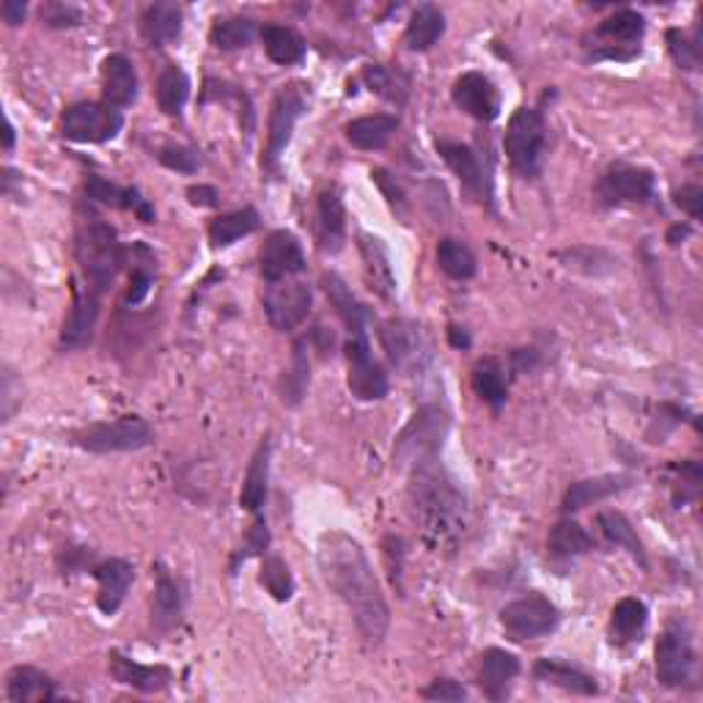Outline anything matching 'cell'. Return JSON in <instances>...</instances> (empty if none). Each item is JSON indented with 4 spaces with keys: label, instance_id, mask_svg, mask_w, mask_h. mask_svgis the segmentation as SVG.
<instances>
[{
    "label": "cell",
    "instance_id": "6da1fadb",
    "mask_svg": "<svg viewBox=\"0 0 703 703\" xmlns=\"http://www.w3.org/2000/svg\"><path fill=\"white\" fill-rule=\"evenodd\" d=\"M316 560L322 580L349 607L363 641L379 646L388 635L390 607L363 544L349 533L330 531L319 538Z\"/></svg>",
    "mask_w": 703,
    "mask_h": 703
},
{
    "label": "cell",
    "instance_id": "7a4b0ae2",
    "mask_svg": "<svg viewBox=\"0 0 703 703\" xmlns=\"http://www.w3.org/2000/svg\"><path fill=\"white\" fill-rule=\"evenodd\" d=\"M410 511L426 542L435 549H453L470 525V506L464 492L440 464V457L410 468Z\"/></svg>",
    "mask_w": 703,
    "mask_h": 703
},
{
    "label": "cell",
    "instance_id": "3957f363",
    "mask_svg": "<svg viewBox=\"0 0 703 703\" xmlns=\"http://www.w3.org/2000/svg\"><path fill=\"white\" fill-rule=\"evenodd\" d=\"M77 262H81L86 287L105 294L124 264V247L108 223L92 218L83 223L81 234H77Z\"/></svg>",
    "mask_w": 703,
    "mask_h": 703
},
{
    "label": "cell",
    "instance_id": "277c9868",
    "mask_svg": "<svg viewBox=\"0 0 703 703\" xmlns=\"http://www.w3.org/2000/svg\"><path fill=\"white\" fill-rule=\"evenodd\" d=\"M506 155L511 168L522 179H536L542 173L544 149H547V124L542 110L520 108L506 126Z\"/></svg>",
    "mask_w": 703,
    "mask_h": 703
},
{
    "label": "cell",
    "instance_id": "5b68a950",
    "mask_svg": "<svg viewBox=\"0 0 703 703\" xmlns=\"http://www.w3.org/2000/svg\"><path fill=\"white\" fill-rule=\"evenodd\" d=\"M448 432V415L435 404H426L412 415L410 424L399 435L393 448V464L396 468H407L412 464L426 462V459L440 457L443 440Z\"/></svg>",
    "mask_w": 703,
    "mask_h": 703
},
{
    "label": "cell",
    "instance_id": "8992f818",
    "mask_svg": "<svg viewBox=\"0 0 703 703\" xmlns=\"http://www.w3.org/2000/svg\"><path fill=\"white\" fill-rule=\"evenodd\" d=\"M155 432L146 424L144 417H119L110 424H94L88 429L77 432L75 446L88 453H124V451H141V448L151 446Z\"/></svg>",
    "mask_w": 703,
    "mask_h": 703
},
{
    "label": "cell",
    "instance_id": "52a82bcc",
    "mask_svg": "<svg viewBox=\"0 0 703 703\" xmlns=\"http://www.w3.org/2000/svg\"><path fill=\"white\" fill-rule=\"evenodd\" d=\"M124 126V116L121 110L110 108V105L99 102H81L63 113L61 135L75 144H105L113 141Z\"/></svg>",
    "mask_w": 703,
    "mask_h": 703
},
{
    "label": "cell",
    "instance_id": "ba28073f",
    "mask_svg": "<svg viewBox=\"0 0 703 703\" xmlns=\"http://www.w3.org/2000/svg\"><path fill=\"white\" fill-rule=\"evenodd\" d=\"M379 341H383L390 363H393L399 372H424L426 363L432 361L429 338H426V332L410 319L383 322V325H379Z\"/></svg>",
    "mask_w": 703,
    "mask_h": 703
},
{
    "label": "cell",
    "instance_id": "9c48e42d",
    "mask_svg": "<svg viewBox=\"0 0 703 703\" xmlns=\"http://www.w3.org/2000/svg\"><path fill=\"white\" fill-rule=\"evenodd\" d=\"M305 113V94L298 86H289L275 97L272 110H269V126H267V146H264L262 166L264 171L278 173L280 157L287 151L292 132L298 126L300 116Z\"/></svg>",
    "mask_w": 703,
    "mask_h": 703
},
{
    "label": "cell",
    "instance_id": "30bf717a",
    "mask_svg": "<svg viewBox=\"0 0 703 703\" xmlns=\"http://www.w3.org/2000/svg\"><path fill=\"white\" fill-rule=\"evenodd\" d=\"M558 607L538 594L509 602V605L500 610V623H504L506 635L517 643L536 641V638L549 635V632L558 627Z\"/></svg>",
    "mask_w": 703,
    "mask_h": 703
},
{
    "label": "cell",
    "instance_id": "8fae6325",
    "mask_svg": "<svg viewBox=\"0 0 703 703\" xmlns=\"http://www.w3.org/2000/svg\"><path fill=\"white\" fill-rule=\"evenodd\" d=\"M311 305H314V294H311L308 283L303 280H275L267 283L264 292V314H267L269 325L278 332H292L308 319Z\"/></svg>",
    "mask_w": 703,
    "mask_h": 703
},
{
    "label": "cell",
    "instance_id": "7c38bea8",
    "mask_svg": "<svg viewBox=\"0 0 703 703\" xmlns=\"http://www.w3.org/2000/svg\"><path fill=\"white\" fill-rule=\"evenodd\" d=\"M347 363H349V390L361 401H379L388 396V374L374 361L368 332L349 336L347 343Z\"/></svg>",
    "mask_w": 703,
    "mask_h": 703
},
{
    "label": "cell",
    "instance_id": "4fadbf2b",
    "mask_svg": "<svg viewBox=\"0 0 703 703\" xmlns=\"http://www.w3.org/2000/svg\"><path fill=\"white\" fill-rule=\"evenodd\" d=\"M643 31H646V23L632 9H621V12L610 14L607 20H602V25L594 34V61H599V58H618V61L635 58L641 52L638 41L643 39Z\"/></svg>",
    "mask_w": 703,
    "mask_h": 703
},
{
    "label": "cell",
    "instance_id": "5bb4252c",
    "mask_svg": "<svg viewBox=\"0 0 703 703\" xmlns=\"http://www.w3.org/2000/svg\"><path fill=\"white\" fill-rule=\"evenodd\" d=\"M657 679L665 687H684L692 681V670H695V652H692L690 635H687L681 623H670L657 641Z\"/></svg>",
    "mask_w": 703,
    "mask_h": 703
},
{
    "label": "cell",
    "instance_id": "9a60e30c",
    "mask_svg": "<svg viewBox=\"0 0 703 703\" xmlns=\"http://www.w3.org/2000/svg\"><path fill=\"white\" fill-rule=\"evenodd\" d=\"M657 193V179L649 168L616 162L602 177L599 195L607 204H649Z\"/></svg>",
    "mask_w": 703,
    "mask_h": 703
},
{
    "label": "cell",
    "instance_id": "2e32d148",
    "mask_svg": "<svg viewBox=\"0 0 703 703\" xmlns=\"http://www.w3.org/2000/svg\"><path fill=\"white\" fill-rule=\"evenodd\" d=\"M258 267H262V278L267 283L275 280H287L294 275L305 272V253L298 237L287 229H278L264 240L262 253H258Z\"/></svg>",
    "mask_w": 703,
    "mask_h": 703
},
{
    "label": "cell",
    "instance_id": "e0dca14e",
    "mask_svg": "<svg viewBox=\"0 0 703 703\" xmlns=\"http://www.w3.org/2000/svg\"><path fill=\"white\" fill-rule=\"evenodd\" d=\"M453 102L475 121H495L500 113V94L495 83L481 72H464L453 83Z\"/></svg>",
    "mask_w": 703,
    "mask_h": 703
},
{
    "label": "cell",
    "instance_id": "ac0fdd59",
    "mask_svg": "<svg viewBox=\"0 0 703 703\" xmlns=\"http://www.w3.org/2000/svg\"><path fill=\"white\" fill-rule=\"evenodd\" d=\"M99 298H102V294L94 292V289L75 287V300H72V308H69L66 319H63V330H61L63 347L81 349L92 341L94 327H97V319H99Z\"/></svg>",
    "mask_w": 703,
    "mask_h": 703
},
{
    "label": "cell",
    "instance_id": "d6986e66",
    "mask_svg": "<svg viewBox=\"0 0 703 703\" xmlns=\"http://www.w3.org/2000/svg\"><path fill=\"white\" fill-rule=\"evenodd\" d=\"M187 605V589L179 578H173L166 567H157L155 599H151V623L157 632H171L184 616Z\"/></svg>",
    "mask_w": 703,
    "mask_h": 703
},
{
    "label": "cell",
    "instance_id": "ffe728a7",
    "mask_svg": "<svg viewBox=\"0 0 703 703\" xmlns=\"http://www.w3.org/2000/svg\"><path fill=\"white\" fill-rule=\"evenodd\" d=\"M517 674H520V659L514 654L506 652V649H486L484 657H481L478 684L486 698L504 701L509 695V687L517 679Z\"/></svg>",
    "mask_w": 703,
    "mask_h": 703
},
{
    "label": "cell",
    "instance_id": "44dd1931",
    "mask_svg": "<svg viewBox=\"0 0 703 703\" xmlns=\"http://www.w3.org/2000/svg\"><path fill=\"white\" fill-rule=\"evenodd\" d=\"M102 97L105 105L121 110L130 108L137 97V75L135 66L126 56H108L102 63Z\"/></svg>",
    "mask_w": 703,
    "mask_h": 703
},
{
    "label": "cell",
    "instance_id": "7402d4cb",
    "mask_svg": "<svg viewBox=\"0 0 703 703\" xmlns=\"http://www.w3.org/2000/svg\"><path fill=\"white\" fill-rule=\"evenodd\" d=\"M110 676H113L119 684L132 687V690L141 692H160L171 684L173 674L166 668V665H141L132 663L130 657L119 652H110Z\"/></svg>",
    "mask_w": 703,
    "mask_h": 703
},
{
    "label": "cell",
    "instance_id": "603a6c76",
    "mask_svg": "<svg viewBox=\"0 0 703 703\" xmlns=\"http://www.w3.org/2000/svg\"><path fill=\"white\" fill-rule=\"evenodd\" d=\"M94 578H97L99 583V591H97L99 610H102L105 616H113V613L121 607V602H124L132 580H135V569H132L126 560L108 558L94 569Z\"/></svg>",
    "mask_w": 703,
    "mask_h": 703
},
{
    "label": "cell",
    "instance_id": "cb8c5ba5",
    "mask_svg": "<svg viewBox=\"0 0 703 703\" xmlns=\"http://www.w3.org/2000/svg\"><path fill=\"white\" fill-rule=\"evenodd\" d=\"M357 247H361L368 287H372L383 300H393L396 275H393V267H390V258H388V251H385L383 240L363 231V234H357Z\"/></svg>",
    "mask_w": 703,
    "mask_h": 703
},
{
    "label": "cell",
    "instance_id": "d4e9b609",
    "mask_svg": "<svg viewBox=\"0 0 703 703\" xmlns=\"http://www.w3.org/2000/svg\"><path fill=\"white\" fill-rule=\"evenodd\" d=\"M316 234H319V247L325 253H338L343 247V240H347V213H343V201L338 195V190L319 193Z\"/></svg>",
    "mask_w": 703,
    "mask_h": 703
},
{
    "label": "cell",
    "instance_id": "484cf974",
    "mask_svg": "<svg viewBox=\"0 0 703 703\" xmlns=\"http://www.w3.org/2000/svg\"><path fill=\"white\" fill-rule=\"evenodd\" d=\"M322 287H325L327 300L332 303L336 314L341 316V322L347 325L349 336L366 332L372 314H368L366 305H363L361 300H357L355 294H352V289H349L336 272H325V278H322Z\"/></svg>",
    "mask_w": 703,
    "mask_h": 703
},
{
    "label": "cell",
    "instance_id": "4316f807",
    "mask_svg": "<svg viewBox=\"0 0 703 703\" xmlns=\"http://www.w3.org/2000/svg\"><path fill=\"white\" fill-rule=\"evenodd\" d=\"M396 130H399V119H396V116H363V119H355L347 124V141L361 151H379L388 146V141L396 135Z\"/></svg>",
    "mask_w": 703,
    "mask_h": 703
},
{
    "label": "cell",
    "instance_id": "83f0119b",
    "mask_svg": "<svg viewBox=\"0 0 703 703\" xmlns=\"http://www.w3.org/2000/svg\"><path fill=\"white\" fill-rule=\"evenodd\" d=\"M7 698L14 703H39L56 698V684L47 674L31 665H17L7 676Z\"/></svg>",
    "mask_w": 703,
    "mask_h": 703
},
{
    "label": "cell",
    "instance_id": "f1b7e54d",
    "mask_svg": "<svg viewBox=\"0 0 703 703\" xmlns=\"http://www.w3.org/2000/svg\"><path fill=\"white\" fill-rule=\"evenodd\" d=\"M182 34V9L177 3H155L141 14V36L149 45L166 47Z\"/></svg>",
    "mask_w": 703,
    "mask_h": 703
},
{
    "label": "cell",
    "instance_id": "f546056e",
    "mask_svg": "<svg viewBox=\"0 0 703 703\" xmlns=\"http://www.w3.org/2000/svg\"><path fill=\"white\" fill-rule=\"evenodd\" d=\"M86 190L92 201H99V204L105 206H113V209H132V213H137V218L144 220V223H151V220H155V209L149 206V201L141 198L137 190L119 187V184L105 182L102 177L88 179Z\"/></svg>",
    "mask_w": 703,
    "mask_h": 703
},
{
    "label": "cell",
    "instance_id": "4dcf8cb0",
    "mask_svg": "<svg viewBox=\"0 0 703 703\" xmlns=\"http://www.w3.org/2000/svg\"><path fill=\"white\" fill-rule=\"evenodd\" d=\"M533 676L544 684L560 687V690L574 692V695H596L599 692V684H596L594 676L583 674L580 668H572V665L560 663V659H538L536 668H533Z\"/></svg>",
    "mask_w": 703,
    "mask_h": 703
},
{
    "label": "cell",
    "instance_id": "1f68e13d",
    "mask_svg": "<svg viewBox=\"0 0 703 703\" xmlns=\"http://www.w3.org/2000/svg\"><path fill=\"white\" fill-rule=\"evenodd\" d=\"M627 486H629L627 475H599V478L578 481V484L569 486L567 495H563V511L572 514V511L585 509V506L607 500L610 495H616V492L627 489Z\"/></svg>",
    "mask_w": 703,
    "mask_h": 703
},
{
    "label": "cell",
    "instance_id": "d6a6232c",
    "mask_svg": "<svg viewBox=\"0 0 703 703\" xmlns=\"http://www.w3.org/2000/svg\"><path fill=\"white\" fill-rule=\"evenodd\" d=\"M446 34V17L437 7L432 3H424L412 12L410 23H407L404 41L412 52H426L437 45Z\"/></svg>",
    "mask_w": 703,
    "mask_h": 703
},
{
    "label": "cell",
    "instance_id": "836d02e7",
    "mask_svg": "<svg viewBox=\"0 0 703 703\" xmlns=\"http://www.w3.org/2000/svg\"><path fill=\"white\" fill-rule=\"evenodd\" d=\"M437 151L443 155L446 166L457 173L462 187L468 190V193H473L475 198H481V195H484V171H481L475 151L470 149V146L448 144V141L437 144Z\"/></svg>",
    "mask_w": 703,
    "mask_h": 703
},
{
    "label": "cell",
    "instance_id": "e575fe53",
    "mask_svg": "<svg viewBox=\"0 0 703 703\" xmlns=\"http://www.w3.org/2000/svg\"><path fill=\"white\" fill-rule=\"evenodd\" d=\"M262 45L267 50L269 61H275L278 66H294L305 58V41L298 31L287 28V25H264L258 31Z\"/></svg>",
    "mask_w": 703,
    "mask_h": 703
},
{
    "label": "cell",
    "instance_id": "d590c367",
    "mask_svg": "<svg viewBox=\"0 0 703 703\" xmlns=\"http://www.w3.org/2000/svg\"><path fill=\"white\" fill-rule=\"evenodd\" d=\"M596 528H599V533L605 536L607 544H613V547H623L643 569H649V560H646V553H643L641 538H638L635 528H632V522H629L621 511L616 509L602 511V514L596 517Z\"/></svg>",
    "mask_w": 703,
    "mask_h": 703
},
{
    "label": "cell",
    "instance_id": "8d00e7d4",
    "mask_svg": "<svg viewBox=\"0 0 703 703\" xmlns=\"http://www.w3.org/2000/svg\"><path fill=\"white\" fill-rule=\"evenodd\" d=\"M258 226H262L258 213L253 206H245V209H237V213L215 218L213 223H209V242H213L215 247H229L234 245L237 240H242V237L258 231Z\"/></svg>",
    "mask_w": 703,
    "mask_h": 703
},
{
    "label": "cell",
    "instance_id": "74e56055",
    "mask_svg": "<svg viewBox=\"0 0 703 703\" xmlns=\"http://www.w3.org/2000/svg\"><path fill=\"white\" fill-rule=\"evenodd\" d=\"M591 547H594V538H591V533L574 520H560L558 525L549 531L547 549L555 560H572L578 558V555L589 553Z\"/></svg>",
    "mask_w": 703,
    "mask_h": 703
},
{
    "label": "cell",
    "instance_id": "f35d334b",
    "mask_svg": "<svg viewBox=\"0 0 703 703\" xmlns=\"http://www.w3.org/2000/svg\"><path fill=\"white\" fill-rule=\"evenodd\" d=\"M646 623H649V607L643 605L641 599L627 596V599H621L616 607H613V618H610L613 643L638 641V635H643Z\"/></svg>",
    "mask_w": 703,
    "mask_h": 703
},
{
    "label": "cell",
    "instance_id": "ab89813d",
    "mask_svg": "<svg viewBox=\"0 0 703 703\" xmlns=\"http://www.w3.org/2000/svg\"><path fill=\"white\" fill-rule=\"evenodd\" d=\"M473 390L478 393V399L484 401V404H489L495 412L506 404L509 385H506V372H504V366H500V361H495V357H486V361L475 363Z\"/></svg>",
    "mask_w": 703,
    "mask_h": 703
},
{
    "label": "cell",
    "instance_id": "60d3db41",
    "mask_svg": "<svg viewBox=\"0 0 703 703\" xmlns=\"http://www.w3.org/2000/svg\"><path fill=\"white\" fill-rule=\"evenodd\" d=\"M267 478H269V437L258 446L256 457H253L251 468H247L245 484L240 492V506L245 511H258L267 500Z\"/></svg>",
    "mask_w": 703,
    "mask_h": 703
},
{
    "label": "cell",
    "instance_id": "b9f144b4",
    "mask_svg": "<svg viewBox=\"0 0 703 703\" xmlns=\"http://www.w3.org/2000/svg\"><path fill=\"white\" fill-rule=\"evenodd\" d=\"M437 264H440V269L451 280H470L475 275V269H478L475 253L462 240H457V237H443L437 242Z\"/></svg>",
    "mask_w": 703,
    "mask_h": 703
},
{
    "label": "cell",
    "instance_id": "7bdbcfd3",
    "mask_svg": "<svg viewBox=\"0 0 703 703\" xmlns=\"http://www.w3.org/2000/svg\"><path fill=\"white\" fill-rule=\"evenodd\" d=\"M363 81H366V86L377 97L388 99L393 105H404L407 97H410V81H407V75L396 72V69L372 63V66L363 69Z\"/></svg>",
    "mask_w": 703,
    "mask_h": 703
},
{
    "label": "cell",
    "instance_id": "ee69618b",
    "mask_svg": "<svg viewBox=\"0 0 703 703\" xmlns=\"http://www.w3.org/2000/svg\"><path fill=\"white\" fill-rule=\"evenodd\" d=\"M190 97V81L179 66H166L162 69L160 81H157V105L166 116H179L182 113L184 102Z\"/></svg>",
    "mask_w": 703,
    "mask_h": 703
},
{
    "label": "cell",
    "instance_id": "f6af8a7d",
    "mask_svg": "<svg viewBox=\"0 0 703 703\" xmlns=\"http://www.w3.org/2000/svg\"><path fill=\"white\" fill-rule=\"evenodd\" d=\"M253 36H256V23H253V20L229 17L218 20V23L213 25L209 39H213V45L218 47V50H242V47L251 45Z\"/></svg>",
    "mask_w": 703,
    "mask_h": 703
},
{
    "label": "cell",
    "instance_id": "bcb514c9",
    "mask_svg": "<svg viewBox=\"0 0 703 703\" xmlns=\"http://www.w3.org/2000/svg\"><path fill=\"white\" fill-rule=\"evenodd\" d=\"M258 580H262L264 589H267L278 602L292 599V594H294L292 572H289V567L278 558V555H267V558H264L262 578Z\"/></svg>",
    "mask_w": 703,
    "mask_h": 703
},
{
    "label": "cell",
    "instance_id": "7dc6e473",
    "mask_svg": "<svg viewBox=\"0 0 703 703\" xmlns=\"http://www.w3.org/2000/svg\"><path fill=\"white\" fill-rule=\"evenodd\" d=\"M308 357H305V341H298L294 347V372L289 377L287 390H283V401L287 404H298L303 399L305 388H308Z\"/></svg>",
    "mask_w": 703,
    "mask_h": 703
},
{
    "label": "cell",
    "instance_id": "c3c4849f",
    "mask_svg": "<svg viewBox=\"0 0 703 703\" xmlns=\"http://www.w3.org/2000/svg\"><path fill=\"white\" fill-rule=\"evenodd\" d=\"M157 160H160L166 168H171V171H179V173H195L201 168L198 151L190 149V146H182V144L162 146L160 155H157Z\"/></svg>",
    "mask_w": 703,
    "mask_h": 703
},
{
    "label": "cell",
    "instance_id": "681fc988",
    "mask_svg": "<svg viewBox=\"0 0 703 703\" xmlns=\"http://www.w3.org/2000/svg\"><path fill=\"white\" fill-rule=\"evenodd\" d=\"M668 47H670V56H674V61L679 63L681 69L695 72V69L701 66V52H698V45L687 39L679 28L668 31Z\"/></svg>",
    "mask_w": 703,
    "mask_h": 703
},
{
    "label": "cell",
    "instance_id": "f907efd6",
    "mask_svg": "<svg viewBox=\"0 0 703 703\" xmlns=\"http://www.w3.org/2000/svg\"><path fill=\"white\" fill-rule=\"evenodd\" d=\"M41 23L50 25V28H75V25L83 23V12L69 3H45L39 9Z\"/></svg>",
    "mask_w": 703,
    "mask_h": 703
},
{
    "label": "cell",
    "instance_id": "816d5d0a",
    "mask_svg": "<svg viewBox=\"0 0 703 703\" xmlns=\"http://www.w3.org/2000/svg\"><path fill=\"white\" fill-rule=\"evenodd\" d=\"M267 544H269L267 522H264L262 517H258V520L251 525V531H247L245 544H242V547H240V553H234V560H231V572H234V569L240 567V560H242V563H245V560L251 558V555L264 553V549H267Z\"/></svg>",
    "mask_w": 703,
    "mask_h": 703
},
{
    "label": "cell",
    "instance_id": "f5cc1de1",
    "mask_svg": "<svg viewBox=\"0 0 703 703\" xmlns=\"http://www.w3.org/2000/svg\"><path fill=\"white\" fill-rule=\"evenodd\" d=\"M421 698H426V701H464L468 690L453 679H435L426 690H421Z\"/></svg>",
    "mask_w": 703,
    "mask_h": 703
},
{
    "label": "cell",
    "instance_id": "db71d44e",
    "mask_svg": "<svg viewBox=\"0 0 703 703\" xmlns=\"http://www.w3.org/2000/svg\"><path fill=\"white\" fill-rule=\"evenodd\" d=\"M676 206H679L681 213L690 215L692 220H701L703 215V190L698 184H684V187L676 190L674 195Z\"/></svg>",
    "mask_w": 703,
    "mask_h": 703
},
{
    "label": "cell",
    "instance_id": "11a10c76",
    "mask_svg": "<svg viewBox=\"0 0 703 703\" xmlns=\"http://www.w3.org/2000/svg\"><path fill=\"white\" fill-rule=\"evenodd\" d=\"M372 177H374V182L379 184V190L385 193L388 204L393 206V209H399V213H404V209H407V195H404V190H401L399 184H396V179H390V173L383 171V168L372 171Z\"/></svg>",
    "mask_w": 703,
    "mask_h": 703
},
{
    "label": "cell",
    "instance_id": "9f6ffc18",
    "mask_svg": "<svg viewBox=\"0 0 703 703\" xmlns=\"http://www.w3.org/2000/svg\"><path fill=\"white\" fill-rule=\"evenodd\" d=\"M151 283H155V278H151L149 269H144V267L132 269L130 289H126V305L144 303L146 294H149V289H151Z\"/></svg>",
    "mask_w": 703,
    "mask_h": 703
},
{
    "label": "cell",
    "instance_id": "6f0895ef",
    "mask_svg": "<svg viewBox=\"0 0 703 703\" xmlns=\"http://www.w3.org/2000/svg\"><path fill=\"white\" fill-rule=\"evenodd\" d=\"M187 198L193 206H218L220 193L213 187V184H193L187 190Z\"/></svg>",
    "mask_w": 703,
    "mask_h": 703
},
{
    "label": "cell",
    "instance_id": "680465c9",
    "mask_svg": "<svg viewBox=\"0 0 703 703\" xmlns=\"http://www.w3.org/2000/svg\"><path fill=\"white\" fill-rule=\"evenodd\" d=\"M3 20L9 25H20L25 20V3L23 0H7L3 3Z\"/></svg>",
    "mask_w": 703,
    "mask_h": 703
},
{
    "label": "cell",
    "instance_id": "91938a15",
    "mask_svg": "<svg viewBox=\"0 0 703 703\" xmlns=\"http://www.w3.org/2000/svg\"><path fill=\"white\" fill-rule=\"evenodd\" d=\"M12 401H14V374L7 368V374H3V421L12 417V410H14Z\"/></svg>",
    "mask_w": 703,
    "mask_h": 703
},
{
    "label": "cell",
    "instance_id": "94428289",
    "mask_svg": "<svg viewBox=\"0 0 703 703\" xmlns=\"http://www.w3.org/2000/svg\"><path fill=\"white\" fill-rule=\"evenodd\" d=\"M687 237H690V226H674V229L668 231V242L670 245H681V242L687 240Z\"/></svg>",
    "mask_w": 703,
    "mask_h": 703
},
{
    "label": "cell",
    "instance_id": "6125c7cd",
    "mask_svg": "<svg viewBox=\"0 0 703 703\" xmlns=\"http://www.w3.org/2000/svg\"><path fill=\"white\" fill-rule=\"evenodd\" d=\"M448 336H451V343L453 347H464L468 349L470 347V338H468V332H459V327H451V330H448Z\"/></svg>",
    "mask_w": 703,
    "mask_h": 703
},
{
    "label": "cell",
    "instance_id": "be15d7a7",
    "mask_svg": "<svg viewBox=\"0 0 703 703\" xmlns=\"http://www.w3.org/2000/svg\"><path fill=\"white\" fill-rule=\"evenodd\" d=\"M12 146H14V126L12 121H7V151H12Z\"/></svg>",
    "mask_w": 703,
    "mask_h": 703
}]
</instances>
